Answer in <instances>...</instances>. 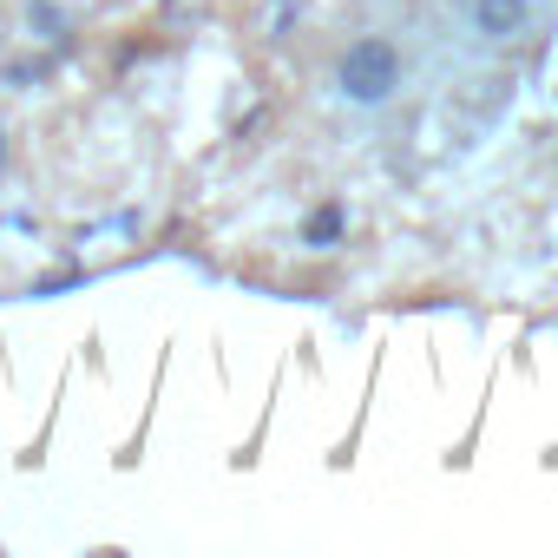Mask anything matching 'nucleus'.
Returning a JSON list of instances; mask_svg holds the SVG:
<instances>
[{
    "mask_svg": "<svg viewBox=\"0 0 558 558\" xmlns=\"http://www.w3.org/2000/svg\"><path fill=\"white\" fill-rule=\"evenodd\" d=\"M336 86L349 106H388L401 93V53L388 40H355L336 66Z\"/></svg>",
    "mask_w": 558,
    "mask_h": 558,
    "instance_id": "nucleus-1",
    "label": "nucleus"
},
{
    "mask_svg": "<svg viewBox=\"0 0 558 558\" xmlns=\"http://www.w3.org/2000/svg\"><path fill=\"white\" fill-rule=\"evenodd\" d=\"M473 27L486 40H512L525 27V0H473Z\"/></svg>",
    "mask_w": 558,
    "mask_h": 558,
    "instance_id": "nucleus-2",
    "label": "nucleus"
}]
</instances>
